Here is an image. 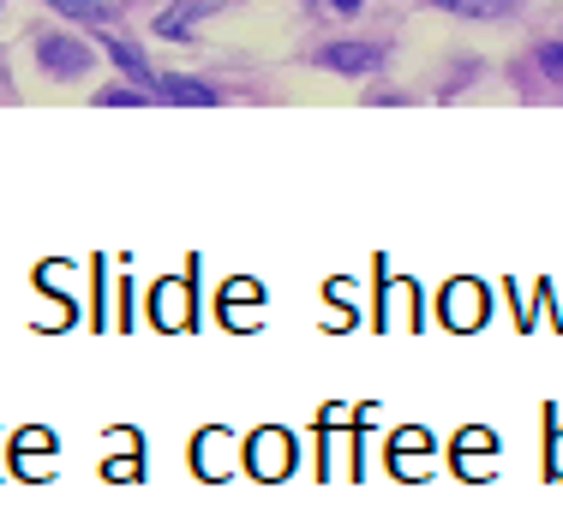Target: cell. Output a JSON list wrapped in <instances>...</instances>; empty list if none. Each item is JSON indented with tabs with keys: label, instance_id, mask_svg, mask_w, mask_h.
<instances>
[{
	"label": "cell",
	"instance_id": "5b68a950",
	"mask_svg": "<svg viewBox=\"0 0 563 514\" xmlns=\"http://www.w3.org/2000/svg\"><path fill=\"white\" fill-rule=\"evenodd\" d=\"M479 311H486V300H479L474 281H455V288L444 293V317L462 323V329H467V323H479Z\"/></svg>",
	"mask_w": 563,
	"mask_h": 514
},
{
	"label": "cell",
	"instance_id": "6da1fadb",
	"mask_svg": "<svg viewBox=\"0 0 563 514\" xmlns=\"http://www.w3.org/2000/svg\"><path fill=\"white\" fill-rule=\"evenodd\" d=\"M36 60H43V72H55V78H78L97 54L78 43V36H43V43H36Z\"/></svg>",
	"mask_w": 563,
	"mask_h": 514
},
{
	"label": "cell",
	"instance_id": "277c9868",
	"mask_svg": "<svg viewBox=\"0 0 563 514\" xmlns=\"http://www.w3.org/2000/svg\"><path fill=\"white\" fill-rule=\"evenodd\" d=\"M252 467H258L264 479H282V472H288V437H282V431H264V437L252 443Z\"/></svg>",
	"mask_w": 563,
	"mask_h": 514
},
{
	"label": "cell",
	"instance_id": "7a4b0ae2",
	"mask_svg": "<svg viewBox=\"0 0 563 514\" xmlns=\"http://www.w3.org/2000/svg\"><path fill=\"white\" fill-rule=\"evenodd\" d=\"M384 54L372 48V43H330V48H318V66H330V72H372Z\"/></svg>",
	"mask_w": 563,
	"mask_h": 514
},
{
	"label": "cell",
	"instance_id": "ba28073f",
	"mask_svg": "<svg viewBox=\"0 0 563 514\" xmlns=\"http://www.w3.org/2000/svg\"><path fill=\"white\" fill-rule=\"evenodd\" d=\"M205 7H210V0H192V7H174V12H163V19H156V31H163V36H186V24H192Z\"/></svg>",
	"mask_w": 563,
	"mask_h": 514
},
{
	"label": "cell",
	"instance_id": "8992f818",
	"mask_svg": "<svg viewBox=\"0 0 563 514\" xmlns=\"http://www.w3.org/2000/svg\"><path fill=\"white\" fill-rule=\"evenodd\" d=\"M55 12H66V19H85V24H109L120 12V0H48Z\"/></svg>",
	"mask_w": 563,
	"mask_h": 514
},
{
	"label": "cell",
	"instance_id": "9c48e42d",
	"mask_svg": "<svg viewBox=\"0 0 563 514\" xmlns=\"http://www.w3.org/2000/svg\"><path fill=\"white\" fill-rule=\"evenodd\" d=\"M438 7H450V12H474V19H492V12H504L509 0H438Z\"/></svg>",
	"mask_w": 563,
	"mask_h": 514
},
{
	"label": "cell",
	"instance_id": "30bf717a",
	"mask_svg": "<svg viewBox=\"0 0 563 514\" xmlns=\"http://www.w3.org/2000/svg\"><path fill=\"white\" fill-rule=\"evenodd\" d=\"M97 102H102V108H139L144 97H139V90H126V85H109V90H102Z\"/></svg>",
	"mask_w": 563,
	"mask_h": 514
},
{
	"label": "cell",
	"instance_id": "4fadbf2b",
	"mask_svg": "<svg viewBox=\"0 0 563 514\" xmlns=\"http://www.w3.org/2000/svg\"><path fill=\"white\" fill-rule=\"evenodd\" d=\"M558 472H563V443H558Z\"/></svg>",
	"mask_w": 563,
	"mask_h": 514
},
{
	"label": "cell",
	"instance_id": "52a82bcc",
	"mask_svg": "<svg viewBox=\"0 0 563 514\" xmlns=\"http://www.w3.org/2000/svg\"><path fill=\"white\" fill-rule=\"evenodd\" d=\"M109 54H114L120 66H126L132 78H139V85H151V90H156V72H151V66H144V54L132 48V43H120V36H114V43H109Z\"/></svg>",
	"mask_w": 563,
	"mask_h": 514
},
{
	"label": "cell",
	"instance_id": "8fae6325",
	"mask_svg": "<svg viewBox=\"0 0 563 514\" xmlns=\"http://www.w3.org/2000/svg\"><path fill=\"white\" fill-rule=\"evenodd\" d=\"M540 72L545 78H563V43H545L540 48Z\"/></svg>",
	"mask_w": 563,
	"mask_h": 514
},
{
	"label": "cell",
	"instance_id": "3957f363",
	"mask_svg": "<svg viewBox=\"0 0 563 514\" xmlns=\"http://www.w3.org/2000/svg\"><path fill=\"white\" fill-rule=\"evenodd\" d=\"M156 97H168V102H180V108H210V102H217V90H210V85H198V78L156 72Z\"/></svg>",
	"mask_w": 563,
	"mask_h": 514
},
{
	"label": "cell",
	"instance_id": "7c38bea8",
	"mask_svg": "<svg viewBox=\"0 0 563 514\" xmlns=\"http://www.w3.org/2000/svg\"><path fill=\"white\" fill-rule=\"evenodd\" d=\"M318 7H324V12H336V19H354V12L366 7V0H318Z\"/></svg>",
	"mask_w": 563,
	"mask_h": 514
}]
</instances>
